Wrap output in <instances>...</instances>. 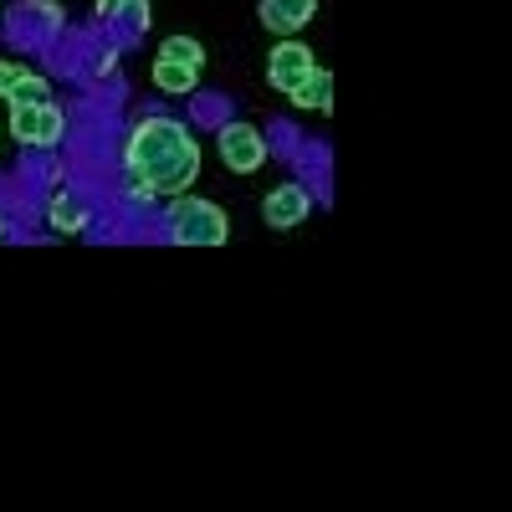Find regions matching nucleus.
I'll use <instances>...</instances> for the list:
<instances>
[{
	"instance_id": "nucleus-1",
	"label": "nucleus",
	"mask_w": 512,
	"mask_h": 512,
	"mask_svg": "<svg viewBox=\"0 0 512 512\" xmlns=\"http://www.w3.org/2000/svg\"><path fill=\"white\" fill-rule=\"evenodd\" d=\"M123 175L134 195H180L200 175V149L190 139V128L175 118H144L123 149Z\"/></svg>"
},
{
	"instance_id": "nucleus-2",
	"label": "nucleus",
	"mask_w": 512,
	"mask_h": 512,
	"mask_svg": "<svg viewBox=\"0 0 512 512\" xmlns=\"http://www.w3.org/2000/svg\"><path fill=\"white\" fill-rule=\"evenodd\" d=\"M169 236L180 246H221L231 236V221L210 200H175L169 205Z\"/></svg>"
},
{
	"instance_id": "nucleus-3",
	"label": "nucleus",
	"mask_w": 512,
	"mask_h": 512,
	"mask_svg": "<svg viewBox=\"0 0 512 512\" xmlns=\"http://www.w3.org/2000/svg\"><path fill=\"white\" fill-rule=\"evenodd\" d=\"M216 144H221V159L236 175H256V169L267 164V139H262V128H251V123H226Z\"/></svg>"
},
{
	"instance_id": "nucleus-4",
	"label": "nucleus",
	"mask_w": 512,
	"mask_h": 512,
	"mask_svg": "<svg viewBox=\"0 0 512 512\" xmlns=\"http://www.w3.org/2000/svg\"><path fill=\"white\" fill-rule=\"evenodd\" d=\"M62 108L57 103H36V108H11V134L21 144H41V149H52L62 139Z\"/></svg>"
},
{
	"instance_id": "nucleus-5",
	"label": "nucleus",
	"mask_w": 512,
	"mask_h": 512,
	"mask_svg": "<svg viewBox=\"0 0 512 512\" xmlns=\"http://www.w3.org/2000/svg\"><path fill=\"white\" fill-rule=\"evenodd\" d=\"M313 67L318 62H313V52L303 47V41H277L272 57H267V82H272V88H282V93H292Z\"/></svg>"
},
{
	"instance_id": "nucleus-6",
	"label": "nucleus",
	"mask_w": 512,
	"mask_h": 512,
	"mask_svg": "<svg viewBox=\"0 0 512 512\" xmlns=\"http://www.w3.org/2000/svg\"><path fill=\"white\" fill-rule=\"evenodd\" d=\"M313 210V195L303 190V185H277L267 200H262V221L267 226H277V231H287V226H297Z\"/></svg>"
},
{
	"instance_id": "nucleus-7",
	"label": "nucleus",
	"mask_w": 512,
	"mask_h": 512,
	"mask_svg": "<svg viewBox=\"0 0 512 512\" xmlns=\"http://www.w3.org/2000/svg\"><path fill=\"white\" fill-rule=\"evenodd\" d=\"M313 11H318V0H262V6H256L262 26H267V31H277V36L303 31V26L313 21Z\"/></svg>"
},
{
	"instance_id": "nucleus-8",
	"label": "nucleus",
	"mask_w": 512,
	"mask_h": 512,
	"mask_svg": "<svg viewBox=\"0 0 512 512\" xmlns=\"http://www.w3.org/2000/svg\"><path fill=\"white\" fill-rule=\"evenodd\" d=\"M287 98H292L297 108H313V113H328V108H333V77H328L323 67H313V72H308L303 82H297V88H292Z\"/></svg>"
},
{
	"instance_id": "nucleus-9",
	"label": "nucleus",
	"mask_w": 512,
	"mask_h": 512,
	"mask_svg": "<svg viewBox=\"0 0 512 512\" xmlns=\"http://www.w3.org/2000/svg\"><path fill=\"white\" fill-rule=\"evenodd\" d=\"M6 103H11V108H36V103H52V88H47V82H41L36 72H26L21 82H11V88H6Z\"/></svg>"
},
{
	"instance_id": "nucleus-10",
	"label": "nucleus",
	"mask_w": 512,
	"mask_h": 512,
	"mask_svg": "<svg viewBox=\"0 0 512 512\" xmlns=\"http://www.w3.org/2000/svg\"><path fill=\"white\" fill-rule=\"evenodd\" d=\"M52 226L62 231V236H72V231H82V226H88V210H82L72 195H52Z\"/></svg>"
},
{
	"instance_id": "nucleus-11",
	"label": "nucleus",
	"mask_w": 512,
	"mask_h": 512,
	"mask_svg": "<svg viewBox=\"0 0 512 512\" xmlns=\"http://www.w3.org/2000/svg\"><path fill=\"white\" fill-rule=\"evenodd\" d=\"M154 82H159V88L164 93H190L195 88V67H180V62H154Z\"/></svg>"
},
{
	"instance_id": "nucleus-12",
	"label": "nucleus",
	"mask_w": 512,
	"mask_h": 512,
	"mask_svg": "<svg viewBox=\"0 0 512 512\" xmlns=\"http://www.w3.org/2000/svg\"><path fill=\"white\" fill-rule=\"evenodd\" d=\"M159 57H164V62H180V67H195V72H200V62H205V47H200V41H190V36H169Z\"/></svg>"
},
{
	"instance_id": "nucleus-13",
	"label": "nucleus",
	"mask_w": 512,
	"mask_h": 512,
	"mask_svg": "<svg viewBox=\"0 0 512 512\" xmlns=\"http://www.w3.org/2000/svg\"><path fill=\"white\" fill-rule=\"evenodd\" d=\"M123 21L128 31H149V0H123Z\"/></svg>"
},
{
	"instance_id": "nucleus-14",
	"label": "nucleus",
	"mask_w": 512,
	"mask_h": 512,
	"mask_svg": "<svg viewBox=\"0 0 512 512\" xmlns=\"http://www.w3.org/2000/svg\"><path fill=\"white\" fill-rule=\"evenodd\" d=\"M31 67H21V62H0V93H6L11 88V82H21Z\"/></svg>"
},
{
	"instance_id": "nucleus-15",
	"label": "nucleus",
	"mask_w": 512,
	"mask_h": 512,
	"mask_svg": "<svg viewBox=\"0 0 512 512\" xmlns=\"http://www.w3.org/2000/svg\"><path fill=\"white\" fill-rule=\"evenodd\" d=\"M36 16H41V26H62V11L52 6V0H47V6H36Z\"/></svg>"
},
{
	"instance_id": "nucleus-16",
	"label": "nucleus",
	"mask_w": 512,
	"mask_h": 512,
	"mask_svg": "<svg viewBox=\"0 0 512 512\" xmlns=\"http://www.w3.org/2000/svg\"><path fill=\"white\" fill-rule=\"evenodd\" d=\"M0 241H6V221H0Z\"/></svg>"
}]
</instances>
